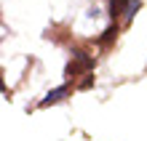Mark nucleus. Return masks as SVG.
Segmentation results:
<instances>
[{
  "label": "nucleus",
  "mask_w": 147,
  "mask_h": 141,
  "mask_svg": "<svg viewBox=\"0 0 147 141\" xmlns=\"http://www.w3.org/2000/svg\"><path fill=\"white\" fill-rule=\"evenodd\" d=\"M70 93H72V85H70V80H67L64 85H59V88H54V91H48L46 96H43V101H40V109L51 107V104H59V101H64Z\"/></svg>",
  "instance_id": "1"
},
{
  "label": "nucleus",
  "mask_w": 147,
  "mask_h": 141,
  "mask_svg": "<svg viewBox=\"0 0 147 141\" xmlns=\"http://www.w3.org/2000/svg\"><path fill=\"white\" fill-rule=\"evenodd\" d=\"M88 72H94L91 64H86V61H80V59H72L70 64H67V69H64V77H67V80H72V77H78V75H88Z\"/></svg>",
  "instance_id": "2"
},
{
  "label": "nucleus",
  "mask_w": 147,
  "mask_h": 141,
  "mask_svg": "<svg viewBox=\"0 0 147 141\" xmlns=\"http://www.w3.org/2000/svg\"><path fill=\"white\" fill-rule=\"evenodd\" d=\"M115 37H118V24H110V27L99 35V40H96V43H99L102 48H107V45H110V43L115 40Z\"/></svg>",
  "instance_id": "3"
},
{
  "label": "nucleus",
  "mask_w": 147,
  "mask_h": 141,
  "mask_svg": "<svg viewBox=\"0 0 147 141\" xmlns=\"http://www.w3.org/2000/svg\"><path fill=\"white\" fill-rule=\"evenodd\" d=\"M126 8H128V0H110V16L118 19V16H126Z\"/></svg>",
  "instance_id": "4"
},
{
  "label": "nucleus",
  "mask_w": 147,
  "mask_h": 141,
  "mask_svg": "<svg viewBox=\"0 0 147 141\" xmlns=\"http://www.w3.org/2000/svg\"><path fill=\"white\" fill-rule=\"evenodd\" d=\"M139 5H142V0H128V8H126V24H131V19H134V13L139 11Z\"/></svg>",
  "instance_id": "5"
},
{
  "label": "nucleus",
  "mask_w": 147,
  "mask_h": 141,
  "mask_svg": "<svg viewBox=\"0 0 147 141\" xmlns=\"http://www.w3.org/2000/svg\"><path fill=\"white\" fill-rule=\"evenodd\" d=\"M72 59H80V61H86V64H91V67L96 64V61H94L88 53H86V51H80V48H72Z\"/></svg>",
  "instance_id": "6"
},
{
  "label": "nucleus",
  "mask_w": 147,
  "mask_h": 141,
  "mask_svg": "<svg viewBox=\"0 0 147 141\" xmlns=\"http://www.w3.org/2000/svg\"><path fill=\"white\" fill-rule=\"evenodd\" d=\"M94 83H96V80H94V72H88V75H86L83 80H80V91H86V88H91Z\"/></svg>",
  "instance_id": "7"
},
{
  "label": "nucleus",
  "mask_w": 147,
  "mask_h": 141,
  "mask_svg": "<svg viewBox=\"0 0 147 141\" xmlns=\"http://www.w3.org/2000/svg\"><path fill=\"white\" fill-rule=\"evenodd\" d=\"M144 69H147V67H144Z\"/></svg>",
  "instance_id": "8"
}]
</instances>
